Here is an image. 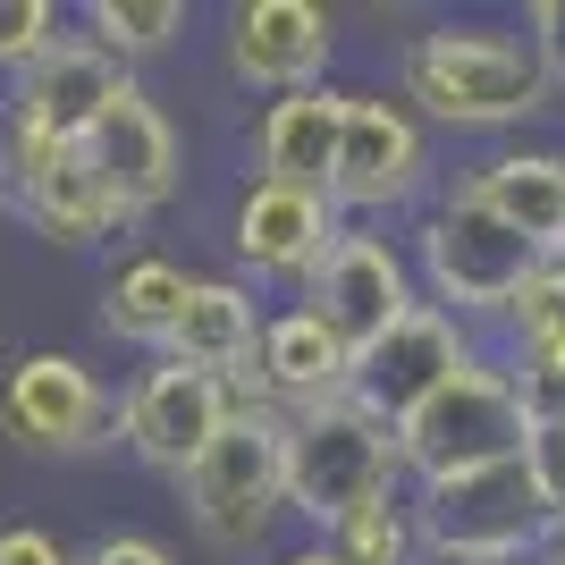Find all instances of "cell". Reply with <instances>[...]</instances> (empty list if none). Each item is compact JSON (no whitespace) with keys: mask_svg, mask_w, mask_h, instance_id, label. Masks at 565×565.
Masks as SVG:
<instances>
[{"mask_svg":"<svg viewBox=\"0 0 565 565\" xmlns=\"http://www.w3.org/2000/svg\"><path fill=\"white\" fill-rule=\"evenodd\" d=\"M388 85L430 136H481V143H507L557 110L548 51L532 43L523 18H423L397 43Z\"/></svg>","mask_w":565,"mask_h":565,"instance_id":"obj_1","label":"cell"},{"mask_svg":"<svg viewBox=\"0 0 565 565\" xmlns=\"http://www.w3.org/2000/svg\"><path fill=\"white\" fill-rule=\"evenodd\" d=\"M397 236H405V254H414L423 305L456 312L465 330H490V338H498V321L515 312V296L532 287V270L548 262V254H532L515 228H498V220L481 212L456 178L430 194V203L405 220Z\"/></svg>","mask_w":565,"mask_h":565,"instance_id":"obj_2","label":"cell"},{"mask_svg":"<svg viewBox=\"0 0 565 565\" xmlns=\"http://www.w3.org/2000/svg\"><path fill=\"white\" fill-rule=\"evenodd\" d=\"M405 490V448L397 430L363 414L354 397L321 405V414H296L287 423V523L330 541L347 515L380 507V498Z\"/></svg>","mask_w":565,"mask_h":565,"instance_id":"obj_3","label":"cell"},{"mask_svg":"<svg viewBox=\"0 0 565 565\" xmlns=\"http://www.w3.org/2000/svg\"><path fill=\"white\" fill-rule=\"evenodd\" d=\"M439 178V136L405 110L397 85H347V143H338V178L330 203L347 228H405Z\"/></svg>","mask_w":565,"mask_h":565,"instance_id":"obj_4","label":"cell"},{"mask_svg":"<svg viewBox=\"0 0 565 565\" xmlns=\"http://www.w3.org/2000/svg\"><path fill=\"white\" fill-rule=\"evenodd\" d=\"M178 498L220 557H270L287 532V423L262 405H236V423L203 448Z\"/></svg>","mask_w":565,"mask_h":565,"instance_id":"obj_5","label":"cell"},{"mask_svg":"<svg viewBox=\"0 0 565 565\" xmlns=\"http://www.w3.org/2000/svg\"><path fill=\"white\" fill-rule=\"evenodd\" d=\"M414 523H423V548L430 557H472V565H515V557H541L557 523L541 515V490L523 456L507 465H481V472H448V481H414Z\"/></svg>","mask_w":565,"mask_h":565,"instance_id":"obj_6","label":"cell"},{"mask_svg":"<svg viewBox=\"0 0 565 565\" xmlns=\"http://www.w3.org/2000/svg\"><path fill=\"white\" fill-rule=\"evenodd\" d=\"M523 439H532V414H523L515 380L498 372V354H472L465 372L397 430L405 481H448V472L507 465V456H523Z\"/></svg>","mask_w":565,"mask_h":565,"instance_id":"obj_7","label":"cell"},{"mask_svg":"<svg viewBox=\"0 0 565 565\" xmlns=\"http://www.w3.org/2000/svg\"><path fill=\"white\" fill-rule=\"evenodd\" d=\"M338 203L330 194H305V186H270V178H236L228 194V220H220V245H228L236 279L262 287L270 305H296L305 279L321 270V254L338 245Z\"/></svg>","mask_w":565,"mask_h":565,"instance_id":"obj_8","label":"cell"},{"mask_svg":"<svg viewBox=\"0 0 565 565\" xmlns=\"http://www.w3.org/2000/svg\"><path fill=\"white\" fill-rule=\"evenodd\" d=\"M0 439L25 456H94L118 448V388L85 354L34 347L0 372Z\"/></svg>","mask_w":565,"mask_h":565,"instance_id":"obj_9","label":"cell"},{"mask_svg":"<svg viewBox=\"0 0 565 565\" xmlns=\"http://www.w3.org/2000/svg\"><path fill=\"white\" fill-rule=\"evenodd\" d=\"M236 423V388L212 372H186L178 354H152L118 388V448L161 481H186L220 430Z\"/></svg>","mask_w":565,"mask_h":565,"instance_id":"obj_10","label":"cell"},{"mask_svg":"<svg viewBox=\"0 0 565 565\" xmlns=\"http://www.w3.org/2000/svg\"><path fill=\"white\" fill-rule=\"evenodd\" d=\"M296 305L321 312L347 338V354H372L405 312L423 305V279H414V254H405L397 228H338V245L321 254V270L305 279Z\"/></svg>","mask_w":565,"mask_h":565,"instance_id":"obj_11","label":"cell"},{"mask_svg":"<svg viewBox=\"0 0 565 565\" xmlns=\"http://www.w3.org/2000/svg\"><path fill=\"white\" fill-rule=\"evenodd\" d=\"M220 68L236 94H312L338 68V9L321 0H236L220 18Z\"/></svg>","mask_w":565,"mask_h":565,"instance_id":"obj_12","label":"cell"},{"mask_svg":"<svg viewBox=\"0 0 565 565\" xmlns=\"http://www.w3.org/2000/svg\"><path fill=\"white\" fill-rule=\"evenodd\" d=\"M76 152L94 161V178L110 186V203L127 212V228H143L152 212H169L178 186H186V136H178V118H169L161 102L143 94V76L118 85V102L94 118V136L76 143Z\"/></svg>","mask_w":565,"mask_h":565,"instance_id":"obj_13","label":"cell"},{"mask_svg":"<svg viewBox=\"0 0 565 565\" xmlns=\"http://www.w3.org/2000/svg\"><path fill=\"white\" fill-rule=\"evenodd\" d=\"M472 354H490V338H481V330H465V321L439 312V305H414L372 354H354V405L380 414L388 430H405L456 372H465Z\"/></svg>","mask_w":565,"mask_h":565,"instance_id":"obj_14","label":"cell"},{"mask_svg":"<svg viewBox=\"0 0 565 565\" xmlns=\"http://www.w3.org/2000/svg\"><path fill=\"white\" fill-rule=\"evenodd\" d=\"M338 397H354V354H347V338H338L321 312H305V305H270V330H262L245 405L296 423V414H321V405H338Z\"/></svg>","mask_w":565,"mask_h":565,"instance_id":"obj_15","label":"cell"},{"mask_svg":"<svg viewBox=\"0 0 565 565\" xmlns=\"http://www.w3.org/2000/svg\"><path fill=\"white\" fill-rule=\"evenodd\" d=\"M456 186L498 220L515 228L532 254H565V143H532V136H507V143H481Z\"/></svg>","mask_w":565,"mask_h":565,"instance_id":"obj_16","label":"cell"},{"mask_svg":"<svg viewBox=\"0 0 565 565\" xmlns=\"http://www.w3.org/2000/svg\"><path fill=\"white\" fill-rule=\"evenodd\" d=\"M127 76H136V68H118L94 34H76V25H68V34H60L18 85H0V110L25 118V127L51 136V143H85V136H94V118L118 102Z\"/></svg>","mask_w":565,"mask_h":565,"instance_id":"obj_17","label":"cell"},{"mask_svg":"<svg viewBox=\"0 0 565 565\" xmlns=\"http://www.w3.org/2000/svg\"><path fill=\"white\" fill-rule=\"evenodd\" d=\"M262 330H270V296H262V287H245L236 270H194L169 354H178L186 372L228 380L236 405H245V388H254V354H262Z\"/></svg>","mask_w":565,"mask_h":565,"instance_id":"obj_18","label":"cell"},{"mask_svg":"<svg viewBox=\"0 0 565 565\" xmlns=\"http://www.w3.org/2000/svg\"><path fill=\"white\" fill-rule=\"evenodd\" d=\"M338 143H347V85H312V94H279L254 118V178L270 186L330 194Z\"/></svg>","mask_w":565,"mask_h":565,"instance_id":"obj_19","label":"cell"},{"mask_svg":"<svg viewBox=\"0 0 565 565\" xmlns=\"http://www.w3.org/2000/svg\"><path fill=\"white\" fill-rule=\"evenodd\" d=\"M186 287L194 270L178 254H161V245H127V254L102 270V338L110 347H127L136 363H152V354H169V338H178V312H186Z\"/></svg>","mask_w":565,"mask_h":565,"instance_id":"obj_20","label":"cell"},{"mask_svg":"<svg viewBox=\"0 0 565 565\" xmlns=\"http://www.w3.org/2000/svg\"><path fill=\"white\" fill-rule=\"evenodd\" d=\"M9 212L43 236V245H60V254H94L110 236H127V212L110 203V186L94 178V161H85L76 143H60L34 178L9 194Z\"/></svg>","mask_w":565,"mask_h":565,"instance_id":"obj_21","label":"cell"},{"mask_svg":"<svg viewBox=\"0 0 565 565\" xmlns=\"http://www.w3.org/2000/svg\"><path fill=\"white\" fill-rule=\"evenodd\" d=\"M76 34H94L118 68H136V60L178 51V34H186V0H85V9H76Z\"/></svg>","mask_w":565,"mask_h":565,"instance_id":"obj_22","label":"cell"},{"mask_svg":"<svg viewBox=\"0 0 565 565\" xmlns=\"http://www.w3.org/2000/svg\"><path fill=\"white\" fill-rule=\"evenodd\" d=\"M414 490V481H405ZM380 498V507H363V515H347L330 532V548L347 565H430V548H423V523H414V498Z\"/></svg>","mask_w":565,"mask_h":565,"instance_id":"obj_23","label":"cell"},{"mask_svg":"<svg viewBox=\"0 0 565 565\" xmlns=\"http://www.w3.org/2000/svg\"><path fill=\"white\" fill-rule=\"evenodd\" d=\"M490 354L515 380L532 423H565V338H515V347H490Z\"/></svg>","mask_w":565,"mask_h":565,"instance_id":"obj_24","label":"cell"},{"mask_svg":"<svg viewBox=\"0 0 565 565\" xmlns=\"http://www.w3.org/2000/svg\"><path fill=\"white\" fill-rule=\"evenodd\" d=\"M60 34H68V9H60V0H0V85H18Z\"/></svg>","mask_w":565,"mask_h":565,"instance_id":"obj_25","label":"cell"},{"mask_svg":"<svg viewBox=\"0 0 565 565\" xmlns=\"http://www.w3.org/2000/svg\"><path fill=\"white\" fill-rule=\"evenodd\" d=\"M515 338H565V254H548L532 270V287L515 296V312L498 321L490 347H515Z\"/></svg>","mask_w":565,"mask_h":565,"instance_id":"obj_26","label":"cell"},{"mask_svg":"<svg viewBox=\"0 0 565 565\" xmlns=\"http://www.w3.org/2000/svg\"><path fill=\"white\" fill-rule=\"evenodd\" d=\"M523 472H532V490H541V515L565 532V423H532V439H523Z\"/></svg>","mask_w":565,"mask_h":565,"instance_id":"obj_27","label":"cell"},{"mask_svg":"<svg viewBox=\"0 0 565 565\" xmlns=\"http://www.w3.org/2000/svg\"><path fill=\"white\" fill-rule=\"evenodd\" d=\"M0 565H76V548L51 523H0Z\"/></svg>","mask_w":565,"mask_h":565,"instance_id":"obj_28","label":"cell"},{"mask_svg":"<svg viewBox=\"0 0 565 565\" xmlns=\"http://www.w3.org/2000/svg\"><path fill=\"white\" fill-rule=\"evenodd\" d=\"M76 565H178V548L152 532H102L94 548H76Z\"/></svg>","mask_w":565,"mask_h":565,"instance_id":"obj_29","label":"cell"},{"mask_svg":"<svg viewBox=\"0 0 565 565\" xmlns=\"http://www.w3.org/2000/svg\"><path fill=\"white\" fill-rule=\"evenodd\" d=\"M523 25H532V43L548 51V76H557V102H565V0H532Z\"/></svg>","mask_w":565,"mask_h":565,"instance_id":"obj_30","label":"cell"},{"mask_svg":"<svg viewBox=\"0 0 565 565\" xmlns=\"http://www.w3.org/2000/svg\"><path fill=\"white\" fill-rule=\"evenodd\" d=\"M262 565H347V557H338L330 541H312V532H287V541L270 548V557H262Z\"/></svg>","mask_w":565,"mask_h":565,"instance_id":"obj_31","label":"cell"},{"mask_svg":"<svg viewBox=\"0 0 565 565\" xmlns=\"http://www.w3.org/2000/svg\"><path fill=\"white\" fill-rule=\"evenodd\" d=\"M541 557H548V565H565V532H548V548H541Z\"/></svg>","mask_w":565,"mask_h":565,"instance_id":"obj_32","label":"cell"},{"mask_svg":"<svg viewBox=\"0 0 565 565\" xmlns=\"http://www.w3.org/2000/svg\"><path fill=\"white\" fill-rule=\"evenodd\" d=\"M430 565H472V557H430Z\"/></svg>","mask_w":565,"mask_h":565,"instance_id":"obj_33","label":"cell"},{"mask_svg":"<svg viewBox=\"0 0 565 565\" xmlns=\"http://www.w3.org/2000/svg\"><path fill=\"white\" fill-rule=\"evenodd\" d=\"M515 565H548V557H515Z\"/></svg>","mask_w":565,"mask_h":565,"instance_id":"obj_34","label":"cell"}]
</instances>
